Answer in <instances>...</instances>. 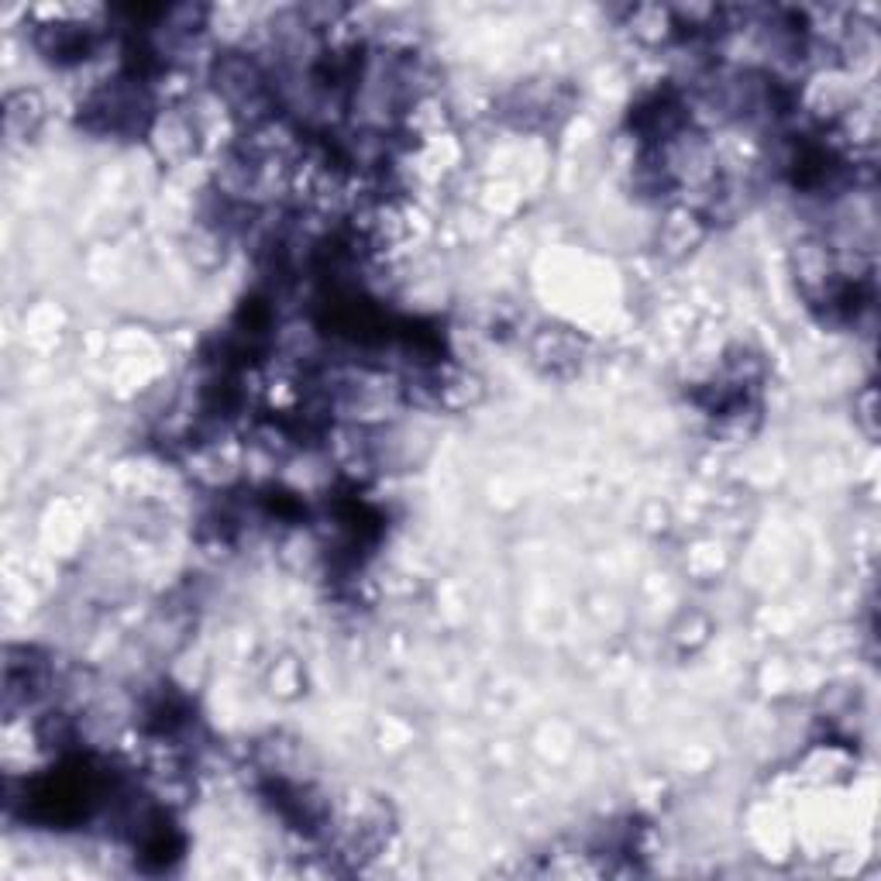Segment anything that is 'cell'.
Returning <instances> with one entry per match:
<instances>
[{
	"label": "cell",
	"instance_id": "6da1fadb",
	"mask_svg": "<svg viewBox=\"0 0 881 881\" xmlns=\"http://www.w3.org/2000/svg\"><path fill=\"white\" fill-rule=\"evenodd\" d=\"M38 118H42V107L35 93H14L7 100V138H28Z\"/></svg>",
	"mask_w": 881,
	"mask_h": 881
}]
</instances>
